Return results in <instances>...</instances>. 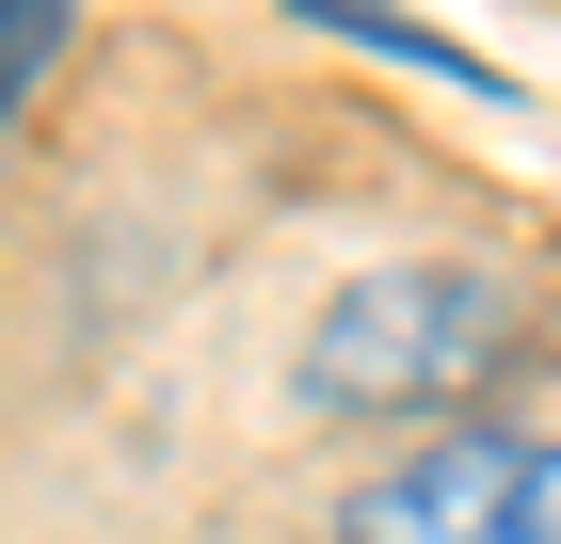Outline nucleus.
I'll use <instances>...</instances> for the list:
<instances>
[{
  "mask_svg": "<svg viewBox=\"0 0 561 544\" xmlns=\"http://www.w3.org/2000/svg\"><path fill=\"white\" fill-rule=\"evenodd\" d=\"M529 369V304L466 256H386L353 273L305 336V401L321 417H466Z\"/></svg>",
  "mask_w": 561,
  "mask_h": 544,
  "instance_id": "nucleus-1",
  "label": "nucleus"
},
{
  "mask_svg": "<svg viewBox=\"0 0 561 544\" xmlns=\"http://www.w3.org/2000/svg\"><path fill=\"white\" fill-rule=\"evenodd\" d=\"M337 544H561V432H433L337 497Z\"/></svg>",
  "mask_w": 561,
  "mask_h": 544,
  "instance_id": "nucleus-2",
  "label": "nucleus"
},
{
  "mask_svg": "<svg viewBox=\"0 0 561 544\" xmlns=\"http://www.w3.org/2000/svg\"><path fill=\"white\" fill-rule=\"evenodd\" d=\"M65 16H81V0H0V128L33 113V81L65 65Z\"/></svg>",
  "mask_w": 561,
  "mask_h": 544,
  "instance_id": "nucleus-3",
  "label": "nucleus"
},
{
  "mask_svg": "<svg viewBox=\"0 0 561 544\" xmlns=\"http://www.w3.org/2000/svg\"><path fill=\"white\" fill-rule=\"evenodd\" d=\"M305 16H321V33H369V48H401V65H449V81H481L466 48H449V33H417L401 0H305Z\"/></svg>",
  "mask_w": 561,
  "mask_h": 544,
  "instance_id": "nucleus-4",
  "label": "nucleus"
}]
</instances>
